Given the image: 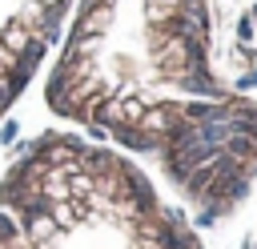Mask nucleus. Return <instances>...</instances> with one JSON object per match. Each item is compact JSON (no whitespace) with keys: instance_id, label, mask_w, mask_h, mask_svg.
I'll list each match as a JSON object with an SVG mask.
<instances>
[{"instance_id":"f03ea898","label":"nucleus","mask_w":257,"mask_h":249,"mask_svg":"<svg viewBox=\"0 0 257 249\" xmlns=\"http://www.w3.org/2000/svg\"><path fill=\"white\" fill-rule=\"evenodd\" d=\"M0 249H201V237L145 165L48 129L0 177Z\"/></svg>"},{"instance_id":"f257e3e1","label":"nucleus","mask_w":257,"mask_h":249,"mask_svg":"<svg viewBox=\"0 0 257 249\" xmlns=\"http://www.w3.org/2000/svg\"><path fill=\"white\" fill-rule=\"evenodd\" d=\"M221 0H76L44 80L72 133L149 161L197 221L257 185V100L217 60Z\"/></svg>"},{"instance_id":"7ed1b4c3","label":"nucleus","mask_w":257,"mask_h":249,"mask_svg":"<svg viewBox=\"0 0 257 249\" xmlns=\"http://www.w3.org/2000/svg\"><path fill=\"white\" fill-rule=\"evenodd\" d=\"M76 0H0V120L60 44Z\"/></svg>"}]
</instances>
